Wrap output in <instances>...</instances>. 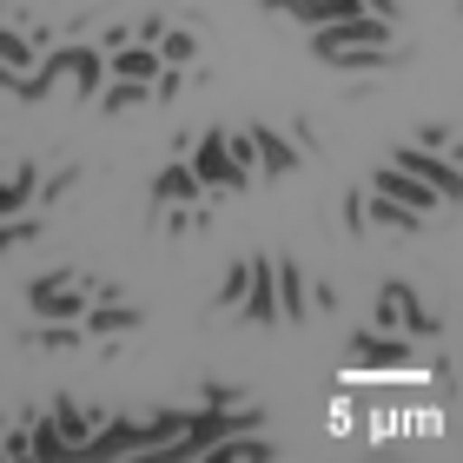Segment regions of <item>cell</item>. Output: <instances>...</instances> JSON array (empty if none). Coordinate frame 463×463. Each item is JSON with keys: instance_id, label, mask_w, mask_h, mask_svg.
<instances>
[{"instance_id": "1", "label": "cell", "mask_w": 463, "mask_h": 463, "mask_svg": "<svg viewBox=\"0 0 463 463\" xmlns=\"http://www.w3.org/2000/svg\"><path fill=\"white\" fill-rule=\"evenodd\" d=\"M351 47H391V20L351 14V20H331V27H311V53H318V60H338Z\"/></svg>"}, {"instance_id": "2", "label": "cell", "mask_w": 463, "mask_h": 463, "mask_svg": "<svg viewBox=\"0 0 463 463\" xmlns=\"http://www.w3.org/2000/svg\"><path fill=\"white\" fill-rule=\"evenodd\" d=\"M185 165L199 173V185H205V193H239V185L251 179L245 165L225 153V133H205V139H193V159H185Z\"/></svg>"}, {"instance_id": "3", "label": "cell", "mask_w": 463, "mask_h": 463, "mask_svg": "<svg viewBox=\"0 0 463 463\" xmlns=\"http://www.w3.org/2000/svg\"><path fill=\"white\" fill-rule=\"evenodd\" d=\"M371 193H384V199H397V205H404V213H417V219H424V213H444V193H437V185H424V179H411V173H397V165H384V173H377L371 179Z\"/></svg>"}, {"instance_id": "4", "label": "cell", "mask_w": 463, "mask_h": 463, "mask_svg": "<svg viewBox=\"0 0 463 463\" xmlns=\"http://www.w3.org/2000/svg\"><path fill=\"white\" fill-rule=\"evenodd\" d=\"M239 318L245 325H271V318H279V271H271L265 259H251V285L239 298Z\"/></svg>"}, {"instance_id": "5", "label": "cell", "mask_w": 463, "mask_h": 463, "mask_svg": "<svg viewBox=\"0 0 463 463\" xmlns=\"http://www.w3.org/2000/svg\"><path fill=\"white\" fill-rule=\"evenodd\" d=\"M391 165H397V173H411V179H424V185H437L444 199H457V165H450V159H430L424 146H404Z\"/></svg>"}, {"instance_id": "6", "label": "cell", "mask_w": 463, "mask_h": 463, "mask_svg": "<svg viewBox=\"0 0 463 463\" xmlns=\"http://www.w3.org/2000/svg\"><path fill=\"white\" fill-rule=\"evenodd\" d=\"M133 325H139V311L119 305V298H93L87 318H80V331H87V338H126Z\"/></svg>"}, {"instance_id": "7", "label": "cell", "mask_w": 463, "mask_h": 463, "mask_svg": "<svg viewBox=\"0 0 463 463\" xmlns=\"http://www.w3.org/2000/svg\"><path fill=\"white\" fill-rule=\"evenodd\" d=\"M107 73H113V80H146V87H153V80H159V47H146V40H126V47L107 53Z\"/></svg>"}, {"instance_id": "8", "label": "cell", "mask_w": 463, "mask_h": 463, "mask_svg": "<svg viewBox=\"0 0 463 463\" xmlns=\"http://www.w3.org/2000/svg\"><path fill=\"white\" fill-rule=\"evenodd\" d=\"M205 457H213V463H271V444H265V437L232 430V437H219V444H205Z\"/></svg>"}, {"instance_id": "9", "label": "cell", "mask_w": 463, "mask_h": 463, "mask_svg": "<svg viewBox=\"0 0 463 463\" xmlns=\"http://www.w3.org/2000/svg\"><path fill=\"white\" fill-rule=\"evenodd\" d=\"M357 364L364 371H397V364H411V345L404 338H371L364 331V338H357Z\"/></svg>"}, {"instance_id": "10", "label": "cell", "mask_w": 463, "mask_h": 463, "mask_svg": "<svg viewBox=\"0 0 463 463\" xmlns=\"http://www.w3.org/2000/svg\"><path fill=\"white\" fill-rule=\"evenodd\" d=\"M205 193V185H199V173H193V165H165V173H159V185H153V199H165V205H193Z\"/></svg>"}, {"instance_id": "11", "label": "cell", "mask_w": 463, "mask_h": 463, "mask_svg": "<svg viewBox=\"0 0 463 463\" xmlns=\"http://www.w3.org/2000/svg\"><path fill=\"white\" fill-rule=\"evenodd\" d=\"M53 430L67 437V450H80V444H87V437H93V417L80 411L73 397H53Z\"/></svg>"}, {"instance_id": "12", "label": "cell", "mask_w": 463, "mask_h": 463, "mask_svg": "<svg viewBox=\"0 0 463 463\" xmlns=\"http://www.w3.org/2000/svg\"><path fill=\"white\" fill-rule=\"evenodd\" d=\"M33 193H40V173H33V165H20V173H14L7 185H0V219L27 213V205H33Z\"/></svg>"}, {"instance_id": "13", "label": "cell", "mask_w": 463, "mask_h": 463, "mask_svg": "<svg viewBox=\"0 0 463 463\" xmlns=\"http://www.w3.org/2000/svg\"><path fill=\"white\" fill-rule=\"evenodd\" d=\"M271 271H279V318H305V279H298V265L279 259Z\"/></svg>"}, {"instance_id": "14", "label": "cell", "mask_w": 463, "mask_h": 463, "mask_svg": "<svg viewBox=\"0 0 463 463\" xmlns=\"http://www.w3.org/2000/svg\"><path fill=\"white\" fill-rule=\"evenodd\" d=\"M193 60H199V40L185 27H165L159 33V67H193Z\"/></svg>"}, {"instance_id": "15", "label": "cell", "mask_w": 463, "mask_h": 463, "mask_svg": "<svg viewBox=\"0 0 463 463\" xmlns=\"http://www.w3.org/2000/svg\"><path fill=\"white\" fill-rule=\"evenodd\" d=\"M251 139H259V159H265V173H291V165H298V146H291V139L265 133V126H259Z\"/></svg>"}, {"instance_id": "16", "label": "cell", "mask_w": 463, "mask_h": 463, "mask_svg": "<svg viewBox=\"0 0 463 463\" xmlns=\"http://www.w3.org/2000/svg\"><path fill=\"white\" fill-rule=\"evenodd\" d=\"M411 305H417L411 291H404V285H391L384 298H377V318H371V325H377V331H404V318H411Z\"/></svg>"}, {"instance_id": "17", "label": "cell", "mask_w": 463, "mask_h": 463, "mask_svg": "<svg viewBox=\"0 0 463 463\" xmlns=\"http://www.w3.org/2000/svg\"><path fill=\"white\" fill-rule=\"evenodd\" d=\"M371 219H377V225H397V232H417V225H424L417 213H404V205L384 199V193H371Z\"/></svg>"}, {"instance_id": "18", "label": "cell", "mask_w": 463, "mask_h": 463, "mask_svg": "<svg viewBox=\"0 0 463 463\" xmlns=\"http://www.w3.org/2000/svg\"><path fill=\"white\" fill-rule=\"evenodd\" d=\"M27 424H33V457H73L67 437L53 430V417H27Z\"/></svg>"}, {"instance_id": "19", "label": "cell", "mask_w": 463, "mask_h": 463, "mask_svg": "<svg viewBox=\"0 0 463 463\" xmlns=\"http://www.w3.org/2000/svg\"><path fill=\"white\" fill-rule=\"evenodd\" d=\"M245 285H251V259L225 271V285H219V305H225V311H239V298H245Z\"/></svg>"}, {"instance_id": "20", "label": "cell", "mask_w": 463, "mask_h": 463, "mask_svg": "<svg viewBox=\"0 0 463 463\" xmlns=\"http://www.w3.org/2000/svg\"><path fill=\"white\" fill-rule=\"evenodd\" d=\"M146 99V80H113L107 87V113H126V107H139Z\"/></svg>"}, {"instance_id": "21", "label": "cell", "mask_w": 463, "mask_h": 463, "mask_svg": "<svg viewBox=\"0 0 463 463\" xmlns=\"http://www.w3.org/2000/svg\"><path fill=\"white\" fill-rule=\"evenodd\" d=\"M225 153L251 173V165H259V139H251V133H225Z\"/></svg>"}, {"instance_id": "22", "label": "cell", "mask_w": 463, "mask_h": 463, "mask_svg": "<svg viewBox=\"0 0 463 463\" xmlns=\"http://www.w3.org/2000/svg\"><path fill=\"white\" fill-rule=\"evenodd\" d=\"M0 457H33V430H27V424L0 430Z\"/></svg>"}, {"instance_id": "23", "label": "cell", "mask_w": 463, "mask_h": 463, "mask_svg": "<svg viewBox=\"0 0 463 463\" xmlns=\"http://www.w3.org/2000/svg\"><path fill=\"white\" fill-rule=\"evenodd\" d=\"M73 179H80V173H73V165H67V173H53V179H47V185H40V193H33V199H40V205H47V213H53V199H60V193H67V185H73Z\"/></svg>"}, {"instance_id": "24", "label": "cell", "mask_w": 463, "mask_h": 463, "mask_svg": "<svg viewBox=\"0 0 463 463\" xmlns=\"http://www.w3.org/2000/svg\"><path fill=\"white\" fill-rule=\"evenodd\" d=\"M345 232H351V239L364 232V193H351V199H345Z\"/></svg>"}, {"instance_id": "25", "label": "cell", "mask_w": 463, "mask_h": 463, "mask_svg": "<svg viewBox=\"0 0 463 463\" xmlns=\"http://www.w3.org/2000/svg\"><path fill=\"white\" fill-rule=\"evenodd\" d=\"M417 146H430V153H444V146H450V126H424V133H417Z\"/></svg>"}, {"instance_id": "26", "label": "cell", "mask_w": 463, "mask_h": 463, "mask_svg": "<svg viewBox=\"0 0 463 463\" xmlns=\"http://www.w3.org/2000/svg\"><path fill=\"white\" fill-rule=\"evenodd\" d=\"M364 14H377V20H391L397 7H391V0H364Z\"/></svg>"}, {"instance_id": "27", "label": "cell", "mask_w": 463, "mask_h": 463, "mask_svg": "<svg viewBox=\"0 0 463 463\" xmlns=\"http://www.w3.org/2000/svg\"><path fill=\"white\" fill-rule=\"evenodd\" d=\"M285 7H291V0H285Z\"/></svg>"}]
</instances>
